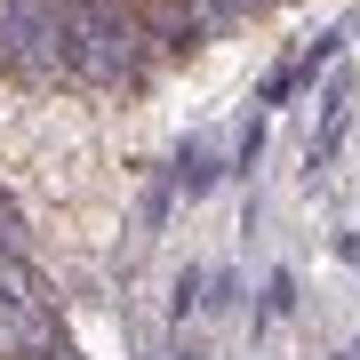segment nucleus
Wrapping results in <instances>:
<instances>
[{"instance_id":"obj_2","label":"nucleus","mask_w":360,"mask_h":360,"mask_svg":"<svg viewBox=\"0 0 360 360\" xmlns=\"http://www.w3.org/2000/svg\"><path fill=\"white\" fill-rule=\"evenodd\" d=\"M168 176H176V193H184V200H200L208 184L224 176V168H217V144H208V136H193V144L176 153V168H168Z\"/></svg>"},{"instance_id":"obj_1","label":"nucleus","mask_w":360,"mask_h":360,"mask_svg":"<svg viewBox=\"0 0 360 360\" xmlns=\"http://www.w3.org/2000/svg\"><path fill=\"white\" fill-rule=\"evenodd\" d=\"M153 65V25L120 0H65V72L104 80V89H136Z\"/></svg>"},{"instance_id":"obj_4","label":"nucleus","mask_w":360,"mask_h":360,"mask_svg":"<svg viewBox=\"0 0 360 360\" xmlns=\"http://www.w3.org/2000/svg\"><path fill=\"white\" fill-rule=\"evenodd\" d=\"M336 257H345V264L360 272V232H345V240H336Z\"/></svg>"},{"instance_id":"obj_3","label":"nucleus","mask_w":360,"mask_h":360,"mask_svg":"<svg viewBox=\"0 0 360 360\" xmlns=\"http://www.w3.org/2000/svg\"><path fill=\"white\" fill-rule=\"evenodd\" d=\"M296 304V281H288V272H272V288H264V312H288Z\"/></svg>"},{"instance_id":"obj_6","label":"nucleus","mask_w":360,"mask_h":360,"mask_svg":"<svg viewBox=\"0 0 360 360\" xmlns=\"http://www.w3.org/2000/svg\"><path fill=\"white\" fill-rule=\"evenodd\" d=\"M176 360H200V352H176Z\"/></svg>"},{"instance_id":"obj_5","label":"nucleus","mask_w":360,"mask_h":360,"mask_svg":"<svg viewBox=\"0 0 360 360\" xmlns=\"http://www.w3.org/2000/svg\"><path fill=\"white\" fill-rule=\"evenodd\" d=\"M8 65H16V56H8V49H0V72H8Z\"/></svg>"}]
</instances>
